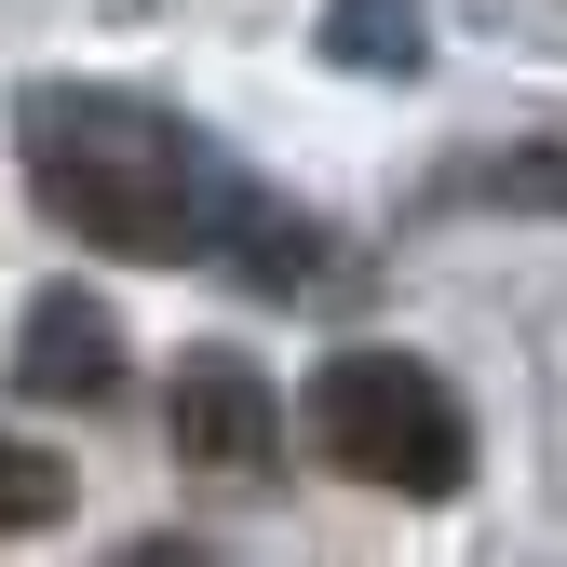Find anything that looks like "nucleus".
<instances>
[{
    "label": "nucleus",
    "mask_w": 567,
    "mask_h": 567,
    "mask_svg": "<svg viewBox=\"0 0 567 567\" xmlns=\"http://www.w3.org/2000/svg\"><path fill=\"white\" fill-rule=\"evenodd\" d=\"M14 163H28V203L95 257H150V270L230 257L270 298H298L311 257H324V230L284 217L203 122L122 95V82H28L14 95Z\"/></svg>",
    "instance_id": "obj_1"
},
{
    "label": "nucleus",
    "mask_w": 567,
    "mask_h": 567,
    "mask_svg": "<svg viewBox=\"0 0 567 567\" xmlns=\"http://www.w3.org/2000/svg\"><path fill=\"white\" fill-rule=\"evenodd\" d=\"M14 392L28 405H109L122 392V311L95 284H41L14 324Z\"/></svg>",
    "instance_id": "obj_4"
},
{
    "label": "nucleus",
    "mask_w": 567,
    "mask_h": 567,
    "mask_svg": "<svg viewBox=\"0 0 567 567\" xmlns=\"http://www.w3.org/2000/svg\"><path fill=\"white\" fill-rule=\"evenodd\" d=\"M54 514H68V460H41V446L0 433V540H28V527H54Z\"/></svg>",
    "instance_id": "obj_5"
},
{
    "label": "nucleus",
    "mask_w": 567,
    "mask_h": 567,
    "mask_svg": "<svg viewBox=\"0 0 567 567\" xmlns=\"http://www.w3.org/2000/svg\"><path fill=\"white\" fill-rule=\"evenodd\" d=\"M176 460L189 473H230V486H270L284 405H270V379L244 365V351H189V365H176Z\"/></svg>",
    "instance_id": "obj_3"
},
{
    "label": "nucleus",
    "mask_w": 567,
    "mask_h": 567,
    "mask_svg": "<svg viewBox=\"0 0 567 567\" xmlns=\"http://www.w3.org/2000/svg\"><path fill=\"white\" fill-rule=\"evenodd\" d=\"M311 460L379 501H460L473 486V405L419 351H324L311 365Z\"/></svg>",
    "instance_id": "obj_2"
}]
</instances>
